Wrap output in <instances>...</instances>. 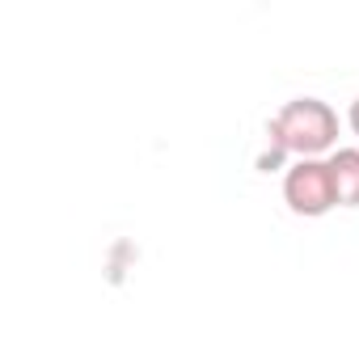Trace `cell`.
<instances>
[{
  "label": "cell",
  "instance_id": "cell-1",
  "mask_svg": "<svg viewBox=\"0 0 359 359\" xmlns=\"http://www.w3.org/2000/svg\"><path fill=\"white\" fill-rule=\"evenodd\" d=\"M271 140L283 152H296L300 161L321 156L338 140V114L321 97H292L275 110L271 118Z\"/></svg>",
  "mask_w": 359,
  "mask_h": 359
},
{
  "label": "cell",
  "instance_id": "cell-2",
  "mask_svg": "<svg viewBox=\"0 0 359 359\" xmlns=\"http://www.w3.org/2000/svg\"><path fill=\"white\" fill-rule=\"evenodd\" d=\"M283 199L296 216H325L334 203V177H330V165L309 156V161H296L283 177Z\"/></svg>",
  "mask_w": 359,
  "mask_h": 359
},
{
  "label": "cell",
  "instance_id": "cell-4",
  "mask_svg": "<svg viewBox=\"0 0 359 359\" xmlns=\"http://www.w3.org/2000/svg\"><path fill=\"white\" fill-rule=\"evenodd\" d=\"M346 118H351V131H355V135H359V97H355V102H351V114H346Z\"/></svg>",
  "mask_w": 359,
  "mask_h": 359
},
{
  "label": "cell",
  "instance_id": "cell-3",
  "mask_svg": "<svg viewBox=\"0 0 359 359\" xmlns=\"http://www.w3.org/2000/svg\"><path fill=\"white\" fill-rule=\"evenodd\" d=\"M325 165L334 177V203L359 208V148H338V152H330Z\"/></svg>",
  "mask_w": 359,
  "mask_h": 359
}]
</instances>
